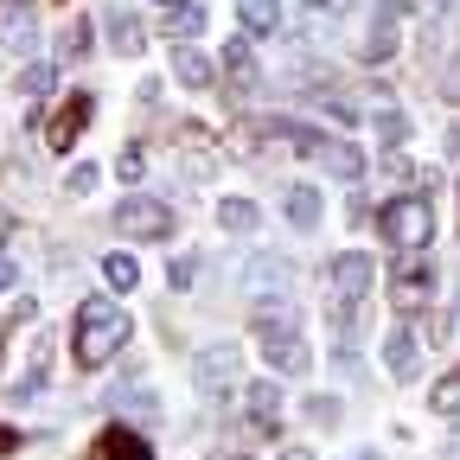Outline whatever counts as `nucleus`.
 <instances>
[{"label": "nucleus", "instance_id": "1a4fd4ad", "mask_svg": "<svg viewBox=\"0 0 460 460\" xmlns=\"http://www.w3.org/2000/svg\"><path fill=\"white\" fill-rule=\"evenodd\" d=\"M90 109H96L90 96H71L65 109H58V115H51V128H45V141H51L58 154H71V141H77V135L90 128Z\"/></svg>", "mask_w": 460, "mask_h": 460}, {"label": "nucleus", "instance_id": "ddd939ff", "mask_svg": "<svg viewBox=\"0 0 460 460\" xmlns=\"http://www.w3.org/2000/svg\"><path fill=\"white\" fill-rule=\"evenodd\" d=\"M377 20H371V39H365V58H371V65H384V58L396 51V0H377Z\"/></svg>", "mask_w": 460, "mask_h": 460}, {"label": "nucleus", "instance_id": "9d476101", "mask_svg": "<svg viewBox=\"0 0 460 460\" xmlns=\"http://www.w3.org/2000/svg\"><path fill=\"white\" fill-rule=\"evenodd\" d=\"M90 460H154V447L135 429H102L96 447H90Z\"/></svg>", "mask_w": 460, "mask_h": 460}, {"label": "nucleus", "instance_id": "473e14b6", "mask_svg": "<svg viewBox=\"0 0 460 460\" xmlns=\"http://www.w3.org/2000/svg\"><path fill=\"white\" fill-rule=\"evenodd\" d=\"M13 288V262H7V250H0V295Z\"/></svg>", "mask_w": 460, "mask_h": 460}, {"label": "nucleus", "instance_id": "a878e982", "mask_svg": "<svg viewBox=\"0 0 460 460\" xmlns=\"http://www.w3.org/2000/svg\"><path fill=\"white\" fill-rule=\"evenodd\" d=\"M377 135H384V141H390V147H396V141H402V135H410V122H402V115H396V109H390V102H377Z\"/></svg>", "mask_w": 460, "mask_h": 460}, {"label": "nucleus", "instance_id": "c85d7f7f", "mask_svg": "<svg viewBox=\"0 0 460 460\" xmlns=\"http://www.w3.org/2000/svg\"><path fill=\"white\" fill-rule=\"evenodd\" d=\"M307 416H314V422H339V402H332V396H314Z\"/></svg>", "mask_w": 460, "mask_h": 460}, {"label": "nucleus", "instance_id": "aec40b11", "mask_svg": "<svg viewBox=\"0 0 460 460\" xmlns=\"http://www.w3.org/2000/svg\"><path fill=\"white\" fill-rule=\"evenodd\" d=\"M237 13L250 32H275L281 26V0H237Z\"/></svg>", "mask_w": 460, "mask_h": 460}, {"label": "nucleus", "instance_id": "423d86ee", "mask_svg": "<svg viewBox=\"0 0 460 460\" xmlns=\"http://www.w3.org/2000/svg\"><path fill=\"white\" fill-rule=\"evenodd\" d=\"M371 281H377V262H371V256H358V250L332 256V295H339V307L365 301V295H371Z\"/></svg>", "mask_w": 460, "mask_h": 460}, {"label": "nucleus", "instance_id": "c9c22d12", "mask_svg": "<svg viewBox=\"0 0 460 460\" xmlns=\"http://www.w3.org/2000/svg\"><path fill=\"white\" fill-rule=\"evenodd\" d=\"M160 7H166V13H172V7H186V0H160Z\"/></svg>", "mask_w": 460, "mask_h": 460}, {"label": "nucleus", "instance_id": "f8f14e48", "mask_svg": "<svg viewBox=\"0 0 460 460\" xmlns=\"http://www.w3.org/2000/svg\"><path fill=\"white\" fill-rule=\"evenodd\" d=\"M243 402H250V422H256V429H275V422H281V390H275V377L250 384Z\"/></svg>", "mask_w": 460, "mask_h": 460}, {"label": "nucleus", "instance_id": "f704fd0d", "mask_svg": "<svg viewBox=\"0 0 460 460\" xmlns=\"http://www.w3.org/2000/svg\"><path fill=\"white\" fill-rule=\"evenodd\" d=\"M447 154H460V128H454V135H447Z\"/></svg>", "mask_w": 460, "mask_h": 460}, {"label": "nucleus", "instance_id": "4be33fe9", "mask_svg": "<svg viewBox=\"0 0 460 460\" xmlns=\"http://www.w3.org/2000/svg\"><path fill=\"white\" fill-rule=\"evenodd\" d=\"M429 410H435V416H460V365L429 390Z\"/></svg>", "mask_w": 460, "mask_h": 460}, {"label": "nucleus", "instance_id": "5701e85b", "mask_svg": "<svg viewBox=\"0 0 460 460\" xmlns=\"http://www.w3.org/2000/svg\"><path fill=\"white\" fill-rule=\"evenodd\" d=\"M102 281H109V288H122V295H128V288L141 281L135 256H122V250H115V256H102Z\"/></svg>", "mask_w": 460, "mask_h": 460}, {"label": "nucleus", "instance_id": "f03ea898", "mask_svg": "<svg viewBox=\"0 0 460 460\" xmlns=\"http://www.w3.org/2000/svg\"><path fill=\"white\" fill-rule=\"evenodd\" d=\"M256 345H262V358H269L281 377H301V371L314 365L307 339L295 332V320H288V314H262V320H256Z\"/></svg>", "mask_w": 460, "mask_h": 460}, {"label": "nucleus", "instance_id": "393cba45", "mask_svg": "<svg viewBox=\"0 0 460 460\" xmlns=\"http://www.w3.org/2000/svg\"><path fill=\"white\" fill-rule=\"evenodd\" d=\"M58 51H65V58H84V51H90V20H71L65 39H58Z\"/></svg>", "mask_w": 460, "mask_h": 460}, {"label": "nucleus", "instance_id": "20e7f679", "mask_svg": "<svg viewBox=\"0 0 460 460\" xmlns=\"http://www.w3.org/2000/svg\"><path fill=\"white\" fill-rule=\"evenodd\" d=\"M115 230H122V237H135V243H160V237H172V211H166L160 199L135 192V199L115 205Z\"/></svg>", "mask_w": 460, "mask_h": 460}, {"label": "nucleus", "instance_id": "39448f33", "mask_svg": "<svg viewBox=\"0 0 460 460\" xmlns=\"http://www.w3.org/2000/svg\"><path fill=\"white\" fill-rule=\"evenodd\" d=\"M429 295H435V269L422 262V250H402V262L390 275V301L402 314H416V307H429Z\"/></svg>", "mask_w": 460, "mask_h": 460}, {"label": "nucleus", "instance_id": "6ab92c4d", "mask_svg": "<svg viewBox=\"0 0 460 460\" xmlns=\"http://www.w3.org/2000/svg\"><path fill=\"white\" fill-rule=\"evenodd\" d=\"M217 224H224V230H237V237H250V230L262 224V211H256L250 199H224V205H217Z\"/></svg>", "mask_w": 460, "mask_h": 460}, {"label": "nucleus", "instance_id": "b1692460", "mask_svg": "<svg viewBox=\"0 0 460 460\" xmlns=\"http://www.w3.org/2000/svg\"><path fill=\"white\" fill-rule=\"evenodd\" d=\"M166 32H172V39H199V32H205V13L186 0V7H172V13H166Z\"/></svg>", "mask_w": 460, "mask_h": 460}, {"label": "nucleus", "instance_id": "f257e3e1", "mask_svg": "<svg viewBox=\"0 0 460 460\" xmlns=\"http://www.w3.org/2000/svg\"><path fill=\"white\" fill-rule=\"evenodd\" d=\"M122 345H128V314L115 301H102V295H90L77 307V365L96 371V365H109L115 352H122Z\"/></svg>", "mask_w": 460, "mask_h": 460}, {"label": "nucleus", "instance_id": "dca6fc26", "mask_svg": "<svg viewBox=\"0 0 460 460\" xmlns=\"http://www.w3.org/2000/svg\"><path fill=\"white\" fill-rule=\"evenodd\" d=\"M314 160H326V172H339V180H358V172H365V154L352 141H320Z\"/></svg>", "mask_w": 460, "mask_h": 460}, {"label": "nucleus", "instance_id": "a211bd4d", "mask_svg": "<svg viewBox=\"0 0 460 460\" xmlns=\"http://www.w3.org/2000/svg\"><path fill=\"white\" fill-rule=\"evenodd\" d=\"M243 281H250V295H269V288L281 295V288H288V262H281V256H256Z\"/></svg>", "mask_w": 460, "mask_h": 460}, {"label": "nucleus", "instance_id": "0eeeda50", "mask_svg": "<svg viewBox=\"0 0 460 460\" xmlns=\"http://www.w3.org/2000/svg\"><path fill=\"white\" fill-rule=\"evenodd\" d=\"M230 384H237V345H205V352H199V390L224 396Z\"/></svg>", "mask_w": 460, "mask_h": 460}, {"label": "nucleus", "instance_id": "e433bc0d", "mask_svg": "<svg viewBox=\"0 0 460 460\" xmlns=\"http://www.w3.org/2000/svg\"><path fill=\"white\" fill-rule=\"evenodd\" d=\"M307 7H332V0H307Z\"/></svg>", "mask_w": 460, "mask_h": 460}, {"label": "nucleus", "instance_id": "7ed1b4c3", "mask_svg": "<svg viewBox=\"0 0 460 460\" xmlns=\"http://www.w3.org/2000/svg\"><path fill=\"white\" fill-rule=\"evenodd\" d=\"M377 230H384L396 250H422V243L435 237V211H429V199L402 192V199H390V205L377 211Z\"/></svg>", "mask_w": 460, "mask_h": 460}, {"label": "nucleus", "instance_id": "7c9ffc66", "mask_svg": "<svg viewBox=\"0 0 460 460\" xmlns=\"http://www.w3.org/2000/svg\"><path fill=\"white\" fill-rule=\"evenodd\" d=\"M441 90L460 102V58H447V71H441Z\"/></svg>", "mask_w": 460, "mask_h": 460}, {"label": "nucleus", "instance_id": "cd10ccee", "mask_svg": "<svg viewBox=\"0 0 460 460\" xmlns=\"http://www.w3.org/2000/svg\"><path fill=\"white\" fill-rule=\"evenodd\" d=\"M115 172H122V180H141V172H147V154H141V147H128L122 160H115Z\"/></svg>", "mask_w": 460, "mask_h": 460}, {"label": "nucleus", "instance_id": "4468645a", "mask_svg": "<svg viewBox=\"0 0 460 460\" xmlns=\"http://www.w3.org/2000/svg\"><path fill=\"white\" fill-rule=\"evenodd\" d=\"M172 77H180L186 90H211V77H217V71H211V58H205V51L180 45V51H172Z\"/></svg>", "mask_w": 460, "mask_h": 460}, {"label": "nucleus", "instance_id": "412c9836", "mask_svg": "<svg viewBox=\"0 0 460 460\" xmlns=\"http://www.w3.org/2000/svg\"><path fill=\"white\" fill-rule=\"evenodd\" d=\"M288 217H295L301 230H314L320 224V192L314 186H288Z\"/></svg>", "mask_w": 460, "mask_h": 460}, {"label": "nucleus", "instance_id": "2f4dec72", "mask_svg": "<svg viewBox=\"0 0 460 460\" xmlns=\"http://www.w3.org/2000/svg\"><path fill=\"white\" fill-rule=\"evenodd\" d=\"M96 186V166H71V192H90Z\"/></svg>", "mask_w": 460, "mask_h": 460}, {"label": "nucleus", "instance_id": "6e6552de", "mask_svg": "<svg viewBox=\"0 0 460 460\" xmlns=\"http://www.w3.org/2000/svg\"><path fill=\"white\" fill-rule=\"evenodd\" d=\"M32 39H39V13L26 0H7L0 7V51H32Z\"/></svg>", "mask_w": 460, "mask_h": 460}, {"label": "nucleus", "instance_id": "4c0bfd02", "mask_svg": "<svg viewBox=\"0 0 460 460\" xmlns=\"http://www.w3.org/2000/svg\"><path fill=\"white\" fill-rule=\"evenodd\" d=\"M454 460H460V441H454Z\"/></svg>", "mask_w": 460, "mask_h": 460}, {"label": "nucleus", "instance_id": "c756f323", "mask_svg": "<svg viewBox=\"0 0 460 460\" xmlns=\"http://www.w3.org/2000/svg\"><path fill=\"white\" fill-rule=\"evenodd\" d=\"M192 275H199V269H192V256H186V262H172V269H166V281H172V288H192Z\"/></svg>", "mask_w": 460, "mask_h": 460}, {"label": "nucleus", "instance_id": "9b49d317", "mask_svg": "<svg viewBox=\"0 0 460 460\" xmlns=\"http://www.w3.org/2000/svg\"><path fill=\"white\" fill-rule=\"evenodd\" d=\"M224 71H230V84H237V90H256V84H262L250 39H230V45H224Z\"/></svg>", "mask_w": 460, "mask_h": 460}, {"label": "nucleus", "instance_id": "2eb2a0df", "mask_svg": "<svg viewBox=\"0 0 460 460\" xmlns=\"http://www.w3.org/2000/svg\"><path fill=\"white\" fill-rule=\"evenodd\" d=\"M384 365H390V377H416V332L410 326H396L384 339Z\"/></svg>", "mask_w": 460, "mask_h": 460}, {"label": "nucleus", "instance_id": "72a5a7b5", "mask_svg": "<svg viewBox=\"0 0 460 460\" xmlns=\"http://www.w3.org/2000/svg\"><path fill=\"white\" fill-rule=\"evenodd\" d=\"M281 460H314V454L307 447H281Z\"/></svg>", "mask_w": 460, "mask_h": 460}, {"label": "nucleus", "instance_id": "bb28decb", "mask_svg": "<svg viewBox=\"0 0 460 460\" xmlns=\"http://www.w3.org/2000/svg\"><path fill=\"white\" fill-rule=\"evenodd\" d=\"M51 90V65H26L20 71V96H45Z\"/></svg>", "mask_w": 460, "mask_h": 460}, {"label": "nucleus", "instance_id": "f3484780", "mask_svg": "<svg viewBox=\"0 0 460 460\" xmlns=\"http://www.w3.org/2000/svg\"><path fill=\"white\" fill-rule=\"evenodd\" d=\"M109 45H115V51H122V58H135V51L147 45V32H141V20H135V13H122V7H115V13H109Z\"/></svg>", "mask_w": 460, "mask_h": 460}]
</instances>
